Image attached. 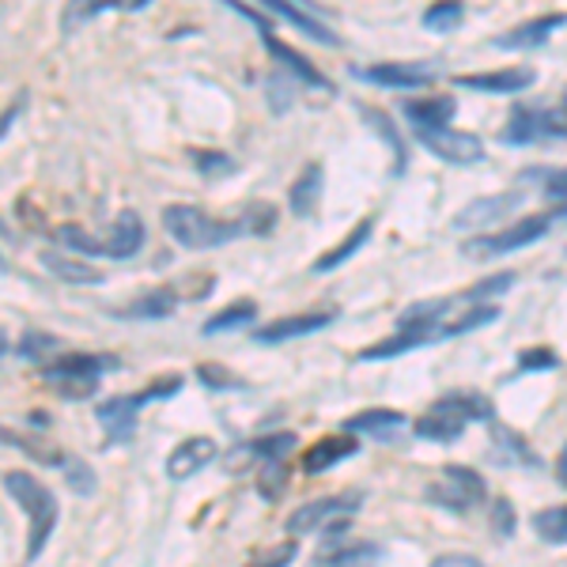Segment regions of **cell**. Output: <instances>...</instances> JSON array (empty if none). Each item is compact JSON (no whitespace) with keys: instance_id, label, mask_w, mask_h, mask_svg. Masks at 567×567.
<instances>
[{"instance_id":"obj_32","label":"cell","mask_w":567,"mask_h":567,"mask_svg":"<svg viewBox=\"0 0 567 567\" xmlns=\"http://www.w3.org/2000/svg\"><path fill=\"white\" fill-rule=\"evenodd\" d=\"M288 465H284V458H269L258 465V488L265 499H280L284 488H288Z\"/></svg>"},{"instance_id":"obj_42","label":"cell","mask_w":567,"mask_h":567,"mask_svg":"<svg viewBox=\"0 0 567 567\" xmlns=\"http://www.w3.org/2000/svg\"><path fill=\"white\" fill-rule=\"evenodd\" d=\"M492 526H496L499 537L515 534V507H511V499H499L496 507H492Z\"/></svg>"},{"instance_id":"obj_1","label":"cell","mask_w":567,"mask_h":567,"mask_svg":"<svg viewBox=\"0 0 567 567\" xmlns=\"http://www.w3.org/2000/svg\"><path fill=\"white\" fill-rule=\"evenodd\" d=\"M4 492L12 503H20L27 515V560H39L53 526H58V499H53V492L45 488L39 477H31V473H23V470L8 473Z\"/></svg>"},{"instance_id":"obj_22","label":"cell","mask_w":567,"mask_h":567,"mask_svg":"<svg viewBox=\"0 0 567 567\" xmlns=\"http://www.w3.org/2000/svg\"><path fill=\"white\" fill-rule=\"evenodd\" d=\"M261 34H265V45H269V53L280 61L284 69H288V72H296V76L303 80V84L318 87V91H326V95H333V80H326L322 72H318V69L310 65V61L303 58V53H299V50H291V45H284V42L277 39V34H269V31H261Z\"/></svg>"},{"instance_id":"obj_43","label":"cell","mask_w":567,"mask_h":567,"mask_svg":"<svg viewBox=\"0 0 567 567\" xmlns=\"http://www.w3.org/2000/svg\"><path fill=\"white\" fill-rule=\"evenodd\" d=\"M363 117L379 130L382 136L390 141V148H393V155H398V171H401V141H398V133H393V125H390V117L386 114H374V110H363Z\"/></svg>"},{"instance_id":"obj_39","label":"cell","mask_w":567,"mask_h":567,"mask_svg":"<svg viewBox=\"0 0 567 567\" xmlns=\"http://www.w3.org/2000/svg\"><path fill=\"white\" fill-rule=\"evenodd\" d=\"M197 379L205 382V386H213V390H224V386H231V390H243V382L235 379L227 368H219V363H200L197 368Z\"/></svg>"},{"instance_id":"obj_46","label":"cell","mask_w":567,"mask_h":567,"mask_svg":"<svg viewBox=\"0 0 567 567\" xmlns=\"http://www.w3.org/2000/svg\"><path fill=\"white\" fill-rule=\"evenodd\" d=\"M556 200H560V205H556V213H553V216H556V219H567V194H564V197H556Z\"/></svg>"},{"instance_id":"obj_9","label":"cell","mask_w":567,"mask_h":567,"mask_svg":"<svg viewBox=\"0 0 567 567\" xmlns=\"http://www.w3.org/2000/svg\"><path fill=\"white\" fill-rule=\"evenodd\" d=\"M416 141L424 144L427 152L439 155L451 167H473V163L484 159V141L477 133H458L451 125H439V130H416Z\"/></svg>"},{"instance_id":"obj_34","label":"cell","mask_w":567,"mask_h":567,"mask_svg":"<svg viewBox=\"0 0 567 567\" xmlns=\"http://www.w3.org/2000/svg\"><path fill=\"white\" fill-rule=\"evenodd\" d=\"M296 432H277V435H265L258 443H250V454L258 462H269V458H288L291 451H296Z\"/></svg>"},{"instance_id":"obj_13","label":"cell","mask_w":567,"mask_h":567,"mask_svg":"<svg viewBox=\"0 0 567 567\" xmlns=\"http://www.w3.org/2000/svg\"><path fill=\"white\" fill-rule=\"evenodd\" d=\"M333 322L329 310H307V315H288V318H277V322L261 326L254 333V344H284L291 337H307V333H318L322 326Z\"/></svg>"},{"instance_id":"obj_14","label":"cell","mask_w":567,"mask_h":567,"mask_svg":"<svg viewBox=\"0 0 567 567\" xmlns=\"http://www.w3.org/2000/svg\"><path fill=\"white\" fill-rule=\"evenodd\" d=\"M567 23V16L564 12H548V16H537V20H526V23H518V27H511L507 34H499L496 42V50H534V45H545L548 39H553L556 31Z\"/></svg>"},{"instance_id":"obj_31","label":"cell","mask_w":567,"mask_h":567,"mask_svg":"<svg viewBox=\"0 0 567 567\" xmlns=\"http://www.w3.org/2000/svg\"><path fill=\"white\" fill-rule=\"evenodd\" d=\"M462 20H465V4H462V0H435V4L424 12V27H427V31H439V34L462 27Z\"/></svg>"},{"instance_id":"obj_3","label":"cell","mask_w":567,"mask_h":567,"mask_svg":"<svg viewBox=\"0 0 567 567\" xmlns=\"http://www.w3.org/2000/svg\"><path fill=\"white\" fill-rule=\"evenodd\" d=\"M488 416H492V405H488L484 393L458 390V393L439 398L435 405L413 424V432L420 439H427V443H454V439L465 432V424H473V420H488Z\"/></svg>"},{"instance_id":"obj_10","label":"cell","mask_w":567,"mask_h":567,"mask_svg":"<svg viewBox=\"0 0 567 567\" xmlns=\"http://www.w3.org/2000/svg\"><path fill=\"white\" fill-rule=\"evenodd\" d=\"M567 136V117L560 110H534V106H515L503 141L507 144H534V141H560Z\"/></svg>"},{"instance_id":"obj_8","label":"cell","mask_w":567,"mask_h":567,"mask_svg":"<svg viewBox=\"0 0 567 567\" xmlns=\"http://www.w3.org/2000/svg\"><path fill=\"white\" fill-rule=\"evenodd\" d=\"M363 496L360 492H337V496H322V499H310L303 503L299 511H291L288 518V534L303 537V534H315V529H329L337 518H349L360 511Z\"/></svg>"},{"instance_id":"obj_19","label":"cell","mask_w":567,"mask_h":567,"mask_svg":"<svg viewBox=\"0 0 567 567\" xmlns=\"http://www.w3.org/2000/svg\"><path fill=\"white\" fill-rule=\"evenodd\" d=\"M409 427V420L393 409H368V413H355L352 420H344V432L352 435H371L379 443H393L401 432Z\"/></svg>"},{"instance_id":"obj_4","label":"cell","mask_w":567,"mask_h":567,"mask_svg":"<svg viewBox=\"0 0 567 567\" xmlns=\"http://www.w3.org/2000/svg\"><path fill=\"white\" fill-rule=\"evenodd\" d=\"M114 355H87V352H65L58 360L42 363V379L53 382L65 398H87L99 386V374L114 371Z\"/></svg>"},{"instance_id":"obj_24","label":"cell","mask_w":567,"mask_h":567,"mask_svg":"<svg viewBox=\"0 0 567 567\" xmlns=\"http://www.w3.org/2000/svg\"><path fill=\"white\" fill-rule=\"evenodd\" d=\"M454 114H458V103H454L451 95L405 103V117H409V125H413V130H439V125H451Z\"/></svg>"},{"instance_id":"obj_5","label":"cell","mask_w":567,"mask_h":567,"mask_svg":"<svg viewBox=\"0 0 567 567\" xmlns=\"http://www.w3.org/2000/svg\"><path fill=\"white\" fill-rule=\"evenodd\" d=\"M182 390V379H167L155 382L144 393H125V398H110L103 405H95V420L106 427V443H130L136 432V413H141L148 401L155 398H171V393Z\"/></svg>"},{"instance_id":"obj_11","label":"cell","mask_w":567,"mask_h":567,"mask_svg":"<svg viewBox=\"0 0 567 567\" xmlns=\"http://www.w3.org/2000/svg\"><path fill=\"white\" fill-rule=\"evenodd\" d=\"M439 65L432 61H382V65H368V69H352L363 84H379V87H398V91H413V87H424L432 84L439 76L435 72Z\"/></svg>"},{"instance_id":"obj_2","label":"cell","mask_w":567,"mask_h":567,"mask_svg":"<svg viewBox=\"0 0 567 567\" xmlns=\"http://www.w3.org/2000/svg\"><path fill=\"white\" fill-rule=\"evenodd\" d=\"M163 227L186 250H213V246H224L246 235L243 219H216L197 205H167L163 208Z\"/></svg>"},{"instance_id":"obj_41","label":"cell","mask_w":567,"mask_h":567,"mask_svg":"<svg viewBox=\"0 0 567 567\" xmlns=\"http://www.w3.org/2000/svg\"><path fill=\"white\" fill-rule=\"evenodd\" d=\"M243 224H246V231H258L261 235V227H265V235L272 231V224H277V208L272 205H250L246 208V216H243Z\"/></svg>"},{"instance_id":"obj_35","label":"cell","mask_w":567,"mask_h":567,"mask_svg":"<svg viewBox=\"0 0 567 567\" xmlns=\"http://www.w3.org/2000/svg\"><path fill=\"white\" fill-rule=\"evenodd\" d=\"M20 355H23V360H42V363H50V355L58 360V355H65V352H61V341H58V337H50V333H27L23 341H20Z\"/></svg>"},{"instance_id":"obj_40","label":"cell","mask_w":567,"mask_h":567,"mask_svg":"<svg viewBox=\"0 0 567 567\" xmlns=\"http://www.w3.org/2000/svg\"><path fill=\"white\" fill-rule=\"evenodd\" d=\"M560 363V355H556L553 349H526L523 355H518V374L526 371H548Z\"/></svg>"},{"instance_id":"obj_28","label":"cell","mask_w":567,"mask_h":567,"mask_svg":"<svg viewBox=\"0 0 567 567\" xmlns=\"http://www.w3.org/2000/svg\"><path fill=\"white\" fill-rule=\"evenodd\" d=\"M254 318H258V303H254V299H239V303L224 307L219 315L208 318V322H205V337L231 333V329H239V326H250Z\"/></svg>"},{"instance_id":"obj_23","label":"cell","mask_w":567,"mask_h":567,"mask_svg":"<svg viewBox=\"0 0 567 567\" xmlns=\"http://www.w3.org/2000/svg\"><path fill=\"white\" fill-rule=\"evenodd\" d=\"M42 265H45V269H50L58 280H65V284H80V288H91V284H103V272H99L91 261L76 258V254H58V250H50V254H42Z\"/></svg>"},{"instance_id":"obj_38","label":"cell","mask_w":567,"mask_h":567,"mask_svg":"<svg viewBox=\"0 0 567 567\" xmlns=\"http://www.w3.org/2000/svg\"><path fill=\"white\" fill-rule=\"evenodd\" d=\"M296 542H280V545H272L269 553H261V556H254L246 567H288L291 560H296Z\"/></svg>"},{"instance_id":"obj_17","label":"cell","mask_w":567,"mask_h":567,"mask_svg":"<svg viewBox=\"0 0 567 567\" xmlns=\"http://www.w3.org/2000/svg\"><path fill=\"white\" fill-rule=\"evenodd\" d=\"M216 458V443L208 435H197V439H186V443H178L175 451H171L167 458V477L171 481H186L194 477L197 470H205L208 462Z\"/></svg>"},{"instance_id":"obj_18","label":"cell","mask_w":567,"mask_h":567,"mask_svg":"<svg viewBox=\"0 0 567 567\" xmlns=\"http://www.w3.org/2000/svg\"><path fill=\"white\" fill-rule=\"evenodd\" d=\"M261 8H269V12H277L280 20H288L291 27H299V31L307 34V39L322 42V45H341V39H337V31H329V27L318 20L315 12H307L303 4H296V0H258Z\"/></svg>"},{"instance_id":"obj_45","label":"cell","mask_w":567,"mask_h":567,"mask_svg":"<svg viewBox=\"0 0 567 567\" xmlns=\"http://www.w3.org/2000/svg\"><path fill=\"white\" fill-rule=\"evenodd\" d=\"M545 194H548V197H564V194H567V171H560V175L548 178Z\"/></svg>"},{"instance_id":"obj_16","label":"cell","mask_w":567,"mask_h":567,"mask_svg":"<svg viewBox=\"0 0 567 567\" xmlns=\"http://www.w3.org/2000/svg\"><path fill=\"white\" fill-rule=\"evenodd\" d=\"M523 205V194H496V197H481L473 205H465L458 216H454V227L458 231H477V227L499 224L503 216H511Z\"/></svg>"},{"instance_id":"obj_29","label":"cell","mask_w":567,"mask_h":567,"mask_svg":"<svg viewBox=\"0 0 567 567\" xmlns=\"http://www.w3.org/2000/svg\"><path fill=\"white\" fill-rule=\"evenodd\" d=\"M106 8H125L130 12V0H69L65 4V16H61V31H76V27H84L87 20H95V16H103Z\"/></svg>"},{"instance_id":"obj_37","label":"cell","mask_w":567,"mask_h":567,"mask_svg":"<svg viewBox=\"0 0 567 567\" xmlns=\"http://www.w3.org/2000/svg\"><path fill=\"white\" fill-rule=\"evenodd\" d=\"M61 470H65V481H69V488L76 492V496H95V473H91V465L87 462H80V458H72V462H61Z\"/></svg>"},{"instance_id":"obj_30","label":"cell","mask_w":567,"mask_h":567,"mask_svg":"<svg viewBox=\"0 0 567 567\" xmlns=\"http://www.w3.org/2000/svg\"><path fill=\"white\" fill-rule=\"evenodd\" d=\"M534 534L548 545H567V503L564 507H545L534 515Z\"/></svg>"},{"instance_id":"obj_12","label":"cell","mask_w":567,"mask_h":567,"mask_svg":"<svg viewBox=\"0 0 567 567\" xmlns=\"http://www.w3.org/2000/svg\"><path fill=\"white\" fill-rule=\"evenodd\" d=\"M141 246H144V219L136 208H122L114 216V224H110V235L103 239V254L114 261H130L141 254Z\"/></svg>"},{"instance_id":"obj_44","label":"cell","mask_w":567,"mask_h":567,"mask_svg":"<svg viewBox=\"0 0 567 567\" xmlns=\"http://www.w3.org/2000/svg\"><path fill=\"white\" fill-rule=\"evenodd\" d=\"M432 567H484L477 556H462V553H446L439 556V560H432Z\"/></svg>"},{"instance_id":"obj_36","label":"cell","mask_w":567,"mask_h":567,"mask_svg":"<svg viewBox=\"0 0 567 567\" xmlns=\"http://www.w3.org/2000/svg\"><path fill=\"white\" fill-rule=\"evenodd\" d=\"M515 288V272H499V277H488V280H481L477 288H470V291H462V303H488L492 296H503V291H511Z\"/></svg>"},{"instance_id":"obj_26","label":"cell","mask_w":567,"mask_h":567,"mask_svg":"<svg viewBox=\"0 0 567 567\" xmlns=\"http://www.w3.org/2000/svg\"><path fill=\"white\" fill-rule=\"evenodd\" d=\"M371 227H374V219H371V216H363L360 224L352 227V235H349V239H344V243H337L333 250L322 254V258L315 261V272H333L337 265H344V261H349L352 254L360 250V246L371 239Z\"/></svg>"},{"instance_id":"obj_7","label":"cell","mask_w":567,"mask_h":567,"mask_svg":"<svg viewBox=\"0 0 567 567\" xmlns=\"http://www.w3.org/2000/svg\"><path fill=\"white\" fill-rule=\"evenodd\" d=\"M545 231H548V216H529V219H518V224H507L496 235H477V239H470L462 246V254H465V258H473V261L499 258V254L523 250V246L537 243Z\"/></svg>"},{"instance_id":"obj_47","label":"cell","mask_w":567,"mask_h":567,"mask_svg":"<svg viewBox=\"0 0 567 567\" xmlns=\"http://www.w3.org/2000/svg\"><path fill=\"white\" fill-rule=\"evenodd\" d=\"M556 473H560V481L567 484V446H564V454H560V465H556Z\"/></svg>"},{"instance_id":"obj_15","label":"cell","mask_w":567,"mask_h":567,"mask_svg":"<svg viewBox=\"0 0 567 567\" xmlns=\"http://www.w3.org/2000/svg\"><path fill=\"white\" fill-rule=\"evenodd\" d=\"M454 84L470 87V91H488V95H518V91L537 84V72L534 69H492V72H477V76H458Z\"/></svg>"},{"instance_id":"obj_25","label":"cell","mask_w":567,"mask_h":567,"mask_svg":"<svg viewBox=\"0 0 567 567\" xmlns=\"http://www.w3.org/2000/svg\"><path fill=\"white\" fill-rule=\"evenodd\" d=\"M382 560V548L371 542H355V545H341L333 553L318 556L310 567H379Z\"/></svg>"},{"instance_id":"obj_33","label":"cell","mask_w":567,"mask_h":567,"mask_svg":"<svg viewBox=\"0 0 567 567\" xmlns=\"http://www.w3.org/2000/svg\"><path fill=\"white\" fill-rule=\"evenodd\" d=\"M189 159H194L197 175L205 178H224V175H235V159L227 152H213V148H194L189 152Z\"/></svg>"},{"instance_id":"obj_6","label":"cell","mask_w":567,"mask_h":567,"mask_svg":"<svg viewBox=\"0 0 567 567\" xmlns=\"http://www.w3.org/2000/svg\"><path fill=\"white\" fill-rule=\"evenodd\" d=\"M427 499L439 503V507L454 511V515H465V511H477L484 499H488V484L477 470L470 465H446L439 473L435 484H427Z\"/></svg>"},{"instance_id":"obj_20","label":"cell","mask_w":567,"mask_h":567,"mask_svg":"<svg viewBox=\"0 0 567 567\" xmlns=\"http://www.w3.org/2000/svg\"><path fill=\"white\" fill-rule=\"evenodd\" d=\"M355 451H360V439H355L352 432L326 435V439H318V443L303 454V470L307 473H326V470H333L337 462L352 458Z\"/></svg>"},{"instance_id":"obj_27","label":"cell","mask_w":567,"mask_h":567,"mask_svg":"<svg viewBox=\"0 0 567 567\" xmlns=\"http://www.w3.org/2000/svg\"><path fill=\"white\" fill-rule=\"evenodd\" d=\"M175 307H178L175 291L155 288V291H144L141 299H133V303L122 310V318H144V322H155V318H167Z\"/></svg>"},{"instance_id":"obj_21","label":"cell","mask_w":567,"mask_h":567,"mask_svg":"<svg viewBox=\"0 0 567 567\" xmlns=\"http://www.w3.org/2000/svg\"><path fill=\"white\" fill-rule=\"evenodd\" d=\"M322 182H326L322 163H307V167L299 171V178L288 186V208H291V216L307 219L310 213H315L318 197H322Z\"/></svg>"}]
</instances>
